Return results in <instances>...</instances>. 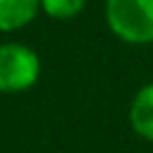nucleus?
<instances>
[{
  "mask_svg": "<svg viewBox=\"0 0 153 153\" xmlns=\"http://www.w3.org/2000/svg\"><path fill=\"white\" fill-rule=\"evenodd\" d=\"M108 29L129 45L153 43V0H105Z\"/></svg>",
  "mask_w": 153,
  "mask_h": 153,
  "instance_id": "1",
  "label": "nucleus"
},
{
  "mask_svg": "<svg viewBox=\"0 0 153 153\" xmlns=\"http://www.w3.org/2000/svg\"><path fill=\"white\" fill-rule=\"evenodd\" d=\"M41 57L24 43H0V93H22L36 86Z\"/></svg>",
  "mask_w": 153,
  "mask_h": 153,
  "instance_id": "2",
  "label": "nucleus"
},
{
  "mask_svg": "<svg viewBox=\"0 0 153 153\" xmlns=\"http://www.w3.org/2000/svg\"><path fill=\"white\" fill-rule=\"evenodd\" d=\"M127 117H129L131 131L139 139L153 143V81L143 84L134 93V98L129 103V115Z\"/></svg>",
  "mask_w": 153,
  "mask_h": 153,
  "instance_id": "3",
  "label": "nucleus"
},
{
  "mask_svg": "<svg viewBox=\"0 0 153 153\" xmlns=\"http://www.w3.org/2000/svg\"><path fill=\"white\" fill-rule=\"evenodd\" d=\"M41 0H0V31H19L36 19Z\"/></svg>",
  "mask_w": 153,
  "mask_h": 153,
  "instance_id": "4",
  "label": "nucleus"
},
{
  "mask_svg": "<svg viewBox=\"0 0 153 153\" xmlns=\"http://www.w3.org/2000/svg\"><path fill=\"white\" fill-rule=\"evenodd\" d=\"M86 7V0H41V10L53 19H72Z\"/></svg>",
  "mask_w": 153,
  "mask_h": 153,
  "instance_id": "5",
  "label": "nucleus"
}]
</instances>
